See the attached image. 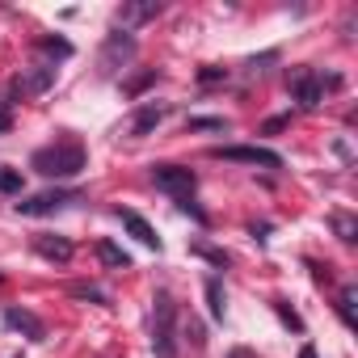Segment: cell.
<instances>
[{"label":"cell","instance_id":"6da1fadb","mask_svg":"<svg viewBox=\"0 0 358 358\" xmlns=\"http://www.w3.org/2000/svg\"><path fill=\"white\" fill-rule=\"evenodd\" d=\"M30 169L51 177V182H72V177H80L89 169V148L72 135H59L55 143H47L30 156Z\"/></svg>","mask_w":358,"mask_h":358},{"label":"cell","instance_id":"7a4b0ae2","mask_svg":"<svg viewBox=\"0 0 358 358\" xmlns=\"http://www.w3.org/2000/svg\"><path fill=\"white\" fill-rule=\"evenodd\" d=\"M152 354L156 358H182V337H177V299L164 287L152 295Z\"/></svg>","mask_w":358,"mask_h":358},{"label":"cell","instance_id":"3957f363","mask_svg":"<svg viewBox=\"0 0 358 358\" xmlns=\"http://www.w3.org/2000/svg\"><path fill=\"white\" fill-rule=\"evenodd\" d=\"M135 51H139L135 34L114 26V30L101 38V51H97V76H101V80H114L118 72H127V64L135 59Z\"/></svg>","mask_w":358,"mask_h":358},{"label":"cell","instance_id":"277c9868","mask_svg":"<svg viewBox=\"0 0 358 358\" xmlns=\"http://www.w3.org/2000/svg\"><path fill=\"white\" fill-rule=\"evenodd\" d=\"M287 93L299 101V110H316L324 101V80H320L316 68L295 64V68H287Z\"/></svg>","mask_w":358,"mask_h":358},{"label":"cell","instance_id":"5b68a950","mask_svg":"<svg viewBox=\"0 0 358 358\" xmlns=\"http://www.w3.org/2000/svg\"><path fill=\"white\" fill-rule=\"evenodd\" d=\"M211 156L232 160V164H253V169H282V156L262 143H220V148H211Z\"/></svg>","mask_w":358,"mask_h":358},{"label":"cell","instance_id":"8992f818","mask_svg":"<svg viewBox=\"0 0 358 358\" xmlns=\"http://www.w3.org/2000/svg\"><path fill=\"white\" fill-rule=\"evenodd\" d=\"M80 199H85L80 190L51 186V190H43V194H30V199L13 203V211H17V215H30V220H38V215H55V211H64V207H72V203H80Z\"/></svg>","mask_w":358,"mask_h":358},{"label":"cell","instance_id":"52a82bcc","mask_svg":"<svg viewBox=\"0 0 358 358\" xmlns=\"http://www.w3.org/2000/svg\"><path fill=\"white\" fill-rule=\"evenodd\" d=\"M152 186L164 190L169 199H190L199 186V173L186 164H152Z\"/></svg>","mask_w":358,"mask_h":358},{"label":"cell","instance_id":"ba28073f","mask_svg":"<svg viewBox=\"0 0 358 358\" xmlns=\"http://www.w3.org/2000/svg\"><path fill=\"white\" fill-rule=\"evenodd\" d=\"M55 64H34V68H22L17 76H13V85H9V106L17 101V97H38V93H47L51 85H55Z\"/></svg>","mask_w":358,"mask_h":358},{"label":"cell","instance_id":"9c48e42d","mask_svg":"<svg viewBox=\"0 0 358 358\" xmlns=\"http://www.w3.org/2000/svg\"><path fill=\"white\" fill-rule=\"evenodd\" d=\"M160 13H164L160 0H122V9L114 13V22H118V30H135V26L156 22Z\"/></svg>","mask_w":358,"mask_h":358},{"label":"cell","instance_id":"30bf717a","mask_svg":"<svg viewBox=\"0 0 358 358\" xmlns=\"http://www.w3.org/2000/svg\"><path fill=\"white\" fill-rule=\"evenodd\" d=\"M0 320H5L13 333L30 337V341H47V324H43V316H34L30 308H17V303H9L5 312H0Z\"/></svg>","mask_w":358,"mask_h":358},{"label":"cell","instance_id":"8fae6325","mask_svg":"<svg viewBox=\"0 0 358 358\" xmlns=\"http://www.w3.org/2000/svg\"><path fill=\"white\" fill-rule=\"evenodd\" d=\"M169 114H173V101H143L135 110V118H131V139H148Z\"/></svg>","mask_w":358,"mask_h":358},{"label":"cell","instance_id":"7c38bea8","mask_svg":"<svg viewBox=\"0 0 358 358\" xmlns=\"http://www.w3.org/2000/svg\"><path fill=\"white\" fill-rule=\"evenodd\" d=\"M30 249H34L38 257H47V262H55V266H68L72 253H76V245H72L68 236H59V232H38V236H30Z\"/></svg>","mask_w":358,"mask_h":358},{"label":"cell","instance_id":"4fadbf2b","mask_svg":"<svg viewBox=\"0 0 358 358\" xmlns=\"http://www.w3.org/2000/svg\"><path fill=\"white\" fill-rule=\"evenodd\" d=\"M114 215H118V224H122V228H127V232H131V236L143 245V249H156V253L164 249V245H160V236H156V228H152V224H148L139 211H127V207H118Z\"/></svg>","mask_w":358,"mask_h":358},{"label":"cell","instance_id":"5bb4252c","mask_svg":"<svg viewBox=\"0 0 358 358\" xmlns=\"http://www.w3.org/2000/svg\"><path fill=\"white\" fill-rule=\"evenodd\" d=\"M203 291H207L211 320H224V316H228V291H224V282H220L215 274H207V278H203Z\"/></svg>","mask_w":358,"mask_h":358},{"label":"cell","instance_id":"9a60e30c","mask_svg":"<svg viewBox=\"0 0 358 358\" xmlns=\"http://www.w3.org/2000/svg\"><path fill=\"white\" fill-rule=\"evenodd\" d=\"M68 295H72V299H85V303L110 308V291H101L97 282H68Z\"/></svg>","mask_w":358,"mask_h":358},{"label":"cell","instance_id":"2e32d148","mask_svg":"<svg viewBox=\"0 0 358 358\" xmlns=\"http://www.w3.org/2000/svg\"><path fill=\"white\" fill-rule=\"evenodd\" d=\"M38 51H43V55H51V64H59V59H72V55H76V47H72L68 38H59V34H55V38H38Z\"/></svg>","mask_w":358,"mask_h":358},{"label":"cell","instance_id":"e0dca14e","mask_svg":"<svg viewBox=\"0 0 358 358\" xmlns=\"http://www.w3.org/2000/svg\"><path fill=\"white\" fill-rule=\"evenodd\" d=\"M97 257H101L110 270H131V257H127L114 241H97Z\"/></svg>","mask_w":358,"mask_h":358},{"label":"cell","instance_id":"ac0fdd59","mask_svg":"<svg viewBox=\"0 0 358 358\" xmlns=\"http://www.w3.org/2000/svg\"><path fill=\"white\" fill-rule=\"evenodd\" d=\"M354 299H358V287H341V295H337V316H341L345 329L358 324V316H354Z\"/></svg>","mask_w":358,"mask_h":358},{"label":"cell","instance_id":"d6986e66","mask_svg":"<svg viewBox=\"0 0 358 358\" xmlns=\"http://www.w3.org/2000/svg\"><path fill=\"white\" fill-rule=\"evenodd\" d=\"M156 80H160V72H156V68H143L139 76H131V80H122V93H127V97H139V93H143V89H152Z\"/></svg>","mask_w":358,"mask_h":358},{"label":"cell","instance_id":"ffe728a7","mask_svg":"<svg viewBox=\"0 0 358 358\" xmlns=\"http://www.w3.org/2000/svg\"><path fill=\"white\" fill-rule=\"evenodd\" d=\"M190 253H194V257H207V262H211V266H220V270H228V262H232L224 249H215V245H207V241H194V245H190Z\"/></svg>","mask_w":358,"mask_h":358},{"label":"cell","instance_id":"44dd1931","mask_svg":"<svg viewBox=\"0 0 358 358\" xmlns=\"http://www.w3.org/2000/svg\"><path fill=\"white\" fill-rule=\"evenodd\" d=\"M329 224H333V232H337V241H341V245H354V241H358V224H354L350 215H333Z\"/></svg>","mask_w":358,"mask_h":358},{"label":"cell","instance_id":"7402d4cb","mask_svg":"<svg viewBox=\"0 0 358 358\" xmlns=\"http://www.w3.org/2000/svg\"><path fill=\"white\" fill-rule=\"evenodd\" d=\"M274 312H278V320L287 324V329H295V333H303V316L287 303V299H274Z\"/></svg>","mask_w":358,"mask_h":358},{"label":"cell","instance_id":"603a6c76","mask_svg":"<svg viewBox=\"0 0 358 358\" xmlns=\"http://www.w3.org/2000/svg\"><path fill=\"white\" fill-rule=\"evenodd\" d=\"M186 131H228V122L215 114H203V118H186Z\"/></svg>","mask_w":358,"mask_h":358},{"label":"cell","instance_id":"cb8c5ba5","mask_svg":"<svg viewBox=\"0 0 358 358\" xmlns=\"http://www.w3.org/2000/svg\"><path fill=\"white\" fill-rule=\"evenodd\" d=\"M177 211H182V215H190V220H194V224H203V228L211 224V215H207V211H203L194 199H177Z\"/></svg>","mask_w":358,"mask_h":358},{"label":"cell","instance_id":"d4e9b609","mask_svg":"<svg viewBox=\"0 0 358 358\" xmlns=\"http://www.w3.org/2000/svg\"><path fill=\"white\" fill-rule=\"evenodd\" d=\"M0 194H22V173L17 169H0Z\"/></svg>","mask_w":358,"mask_h":358},{"label":"cell","instance_id":"484cf974","mask_svg":"<svg viewBox=\"0 0 358 358\" xmlns=\"http://www.w3.org/2000/svg\"><path fill=\"white\" fill-rule=\"evenodd\" d=\"M224 80H228V68H220V64L199 68V85H224Z\"/></svg>","mask_w":358,"mask_h":358},{"label":"cell","instance_id":"4316f807","mask_svg":"<svg viewBox=\"0 0 358 358\" xmlns=\"http://www.w3.org/2000/svg\"><path fill=\"white\" fill-rule=\"evenodd\" d=\"M278 59V51H266V55H253V59H245V72H266V64H274Z\"/></svg>","mask_w":358,"mask_h":358},{"label":"cell","instance_id":"83f0119b","mask_svg":"<svg viewBox=\"0 0 358 358\" xmlns=\"http://www.w3.org/2000/svg\"><path fill=\"white\" fill-rule=\"evenodd\" d=\"M13 131V110H9V97H0V135Z\"/></svg>","mask_w":358,"mask_h":358},{"label":"cell","instance_id":"f1b7e54d","mask_svg":"<svg viewBox=\"0 0 358 358\" xmlns=\"http://www.w3.org/2000/svg\"><path fill=\"white\" fill-rule=\"evenodd\" d=\"M282 127H291V114H278V118H270V122L262 127V135H274V131H282Z\"/></svg>","mask_w":358,"mask_h":358},{"label":"cell","instance_id":"f546056e","mask_svg":"<svg viewBox=\"0 0 358 358\" xmlns=\"http://www.w3.org/2000/svg\"><path fill=\"white\" fill-rule=\"evenodd\" d=\"M308 270H312V278H316V282H329V266H320V262H312V257H308Z\"/></svg>","mask_w":358,"mask_h":358},{"label":"cell","instance_id":"4dcf8cb0","mask_svg":"<svg viewBox=\"0 0 358 358\" xmlns=\"http://www.w3.org/2000/svg\"><path fill=\"white\" fill-rule=\"evenodd\" d=\"M249 232H253V241H257V245H266V241H270V224H253Z\"/></svg>","mask_w":358,"mask_h":358},{"label":"cell","instance_id":"1f68e13d","mask_svg":"<svg viewBox=\"0 0 358 358\" xmlns=\"http://www.w3.org/2000/svg\"><path fill=\"white\" fill-rule=\"evenodd\" d=\"M228 358H253V350H245V345H236V350H232Z\"/></svg>","mask_w":358,"mask_h":358},{"label":"cell","instance_id":"d6a6232c","mask_svg":"<svg viewBox=\"0 0 358 358\" xmlns=\"http://www.w3.org/2000/svg\"><path fill=\"white\" fill-rule=\"evenodd\" d=\"M299 358H316V345H303V350H299Z\"/></svg>","mask_w":358,"mask_h":358},{"label":"cell","instance_id":"836d02e7","mask_svg":"<svg viewBox=\"0 0 358 358\" xmlns=\"http://www.w3.org/2000/svg\"><path fill=\"white\" fill-rule=\"evenodd\" d=\"M17 358H22V354H17Z\"/></svg>","mask_w":358,"mask_h":358}]
</instances>
